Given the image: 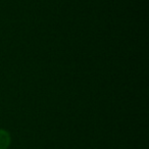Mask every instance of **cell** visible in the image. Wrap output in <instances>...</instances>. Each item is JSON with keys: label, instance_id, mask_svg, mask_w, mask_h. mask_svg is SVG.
I'll return each instance as SVG.
<instances>
[{"label": "cell", "instance_id": "cell-1", "mask_svg": "<svg viewBox=\"0 0 149 149\" xmlns=\"http://www.w3.org/2000/svg\"><path fill=\"white\" fill-rule=\"evenodd\" d=\"M9 136L5 131L0 130V149H5L9 144Z\"/></svg>", "mask_w": 149, "mask_h": 149}]
</instances>
